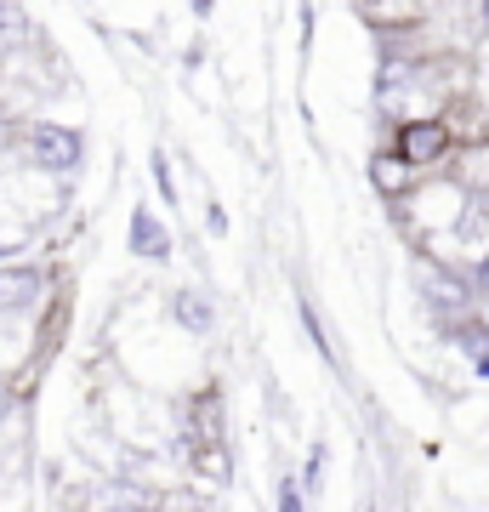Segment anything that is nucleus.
Here are the masks:
<instances>
[{
	"mask_svg": "<svg viewBox=\"0 0 489 512\" xmlns=\"http://www.w3.org/2000/svg\"><path fill=\"white\" fill-rule=\"evenodd\" d=\"M484 200H472L467 188L455 183V177H427V183L410 194V200L399 205L404 222L416 228V239L427 245V239H444V234H461L472 222V211H478Z\"/></svg>",
	"mask_w": 489,
	"mask_h": 512,
	"instance_id": "1",
	"label": "nucleus"
},
{
	"mask_svg": "<svg viewBox=\"0 0 489 512\" xmlns=\"http://www.w3.org/2000/svg\"><path fill=\"white\" fill-rule=\"evenodd\" d=\"M387 131H393V137H387V148H393L410 171H421V177L450 171L455 137H450V126H444V114H438V120H410V126H387Z\"/></svg>",
	"mask_w": 489,
	"mask_h": 512,
	"instance_id": "2",
	"label": "nucleus"
},
{
	"mask_svg": "<svg viewBox=\"0 0 489 512\" xmlns=\"http://www.w3.org/2000/svg\"><path fill=\"white\" fill-rule=\"evenodd\" d=\"M23 154L46 171V177H74L86 165V131L80 126H57V120H35L23 131Z\"/></svg>",
	"mask_w": 489,
	"mask_h": 512,
	"instance_id": "3",
	"label": "nucleus"
},
{
	"mask_svg": "<svg viewBox=\"0 0 489 512\" xmlns=\"http://www.w3.org/2000/svg\"><path fill=\"white\" fill-rule=\"evenodd\" d=\"M46 285H52V274L35 268V262L0 268V319H29V313L46 302Z\"/></svg>",
	"mask_w": 489,
	"mask_h": 512,
	"instance_id": "4",
	"label": "nucleus"
},
{
	"mask_svg": "<svg viewBox=\"0 0 489 512\" xmlns=\"http://www.w3.org/2000/svg\"><path fill=\"white\" fill-rule=\"evenodd\" d=\"M370 183H376V194L387 205H404L421 183H427V177H421V171H410L393 148H376V160H370Z\"/></svg>",
	"mask_w": 489,
	"mask_h": 512,
	"instance_id": "5",
	"label": "nucleus"
},
{
	"mask_svg": "<svg viewBox=\"0 0 489 512\" xmlns=\"http://www.w3.org/2000/svg\"><path fill=\"white\" fill-rule=\"evenodd\" d=\"M126 251L137 256V262H165L171 256V234H165V222L148 211V205H137L131 211V228H126Z\"/></svg>",
	"mask_w": 489,
	"mask_h": 512,
	"instance_id": "6",
	"label": "nucleus"
},
{
	"mask_svg": "<svg viewBox=\"0 0 489 512\" xmlns=\"http://www.w3.org/2000/svg\"><path fill=\"white\" fill-rule=\"evenodd\" d=\"M171 319H177L182 330H194V336H211V330H217V308H211V296L194 291V285L171 291Z\"/></svg>",
	"mask_w": 489,
	"mask_h": 512,
	"instance_id": "7",
	"label": "nucleus"
},
{
	"mask_svg": "<svg viewBox=\"0 0 489 512\" xmlns=\"http://www.w3.org/2000/svg\"><path fill=\"white\" fill-rule=\"evenodd\" d=\"M273 512H308V490H302V478H296V473H285V478H279Z\"/></svg>",
	"mask_w": 489,
	"mask_h": 512,
	"instance_id": "8",
	"label": "nucleus"
},
{
	"mask_svg": "<svg viewBox=\"0 0 489 512\" xmlns=\"http://www.w3.org/2000/svg\"><path fill=\"white\" fill-rule=\"evenodd\" d=\"M154 188H160L165 205H177V177H171V160H165V148H154Z\"/></svg>",
	"mask_w": 489,
	"mask_h": 512,
	"instance_id": "9",
	"label": "nucleus"
},
{
	"mask_svg": "<svg viewBox=\"0 0 489 512\" xmlns=\"http://www.w3.org/2000/svg\"><path fill=\"white\" fill-rule=\"evenodd\" d=\"M302 330L313 336V348H319V359H336V348H330L325 325H319V313H313V302H302Z\"/></svg>",
	"mask_w": 489,
	"mask_h": 512,
	"instance_id": "10",
	"label": "nucleus"
},
{
	"mask_svg": "<svg viewBox=\"0 0 489 512\" xmlns=\"http://www.w3.org/2000/svg\"><path fill=\"white\" fill-rule=\"evenodd\" d=\"M472 376H484V382H489V353H484V359H472Z\"/></svg>",
	"mask_w": 489,
	"mask_h": 512,
	"instance_id": "11",
	"label": "nucleus"
},
{
	"mask_svg": "<svg viewBox=\"0 0 489 512\" xmlns=\"http://www.w3.org/2000/svg\"><path fill=\"white\" fill-rule=\"evenodd\" d=\"M182 512H205V507H182Z\"/></svg>",
	"mask_w": 489,
	"mask_h": 512,
	"instance_id": "12",
	"label": "nucleus"
}]
</instances>
